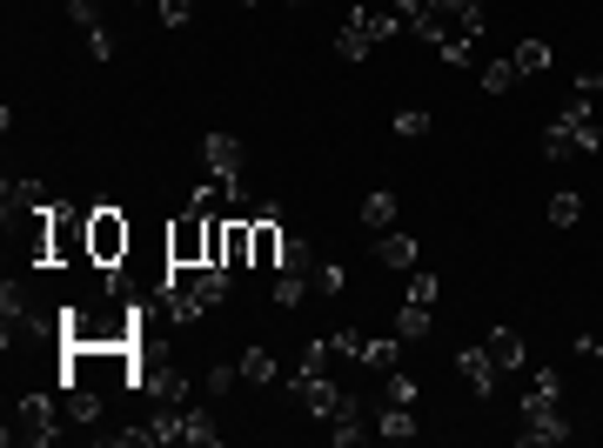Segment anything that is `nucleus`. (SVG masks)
Listing matches in <instances>:
<instances>
[{"label":"nucleus","instance_id":"nucleus-20","mask_svg":"<svg viewBox=\"0 0 603 448\" xmlns=\"http://www.w3.org/2000/svg\"><path fill=\"white\" fill-rule=\"evenodd\" d=\"M376 261H383V267H416V241L389 228V234H376Z\"/></svg>","mask_w":603,"mask_h":448},{"label":"nucleus","instance_id":"nucleus-9","mask_svg":"<svg viewBox=\"0 0 603 448\" xmlns=\"http://www.w3.org/2000/svg\"><path fill=\"white\" fill-rule=\"evenodd\" d=\"M8 441H21V448L54 441V395H21L8 415Z\"/></svg>","mask_w":603,"mask_h":448},{"label":"nucleus","instance_id":"nucleus-19","mask_svg":"<svg viewBox=\"0 0 603 448\" xmlns=\"http://www.w3.org/2000/svg\"><path fill=\"white\" fill-rule=\"evenodd\" d=\"M550 61H557V54H550V41H516V47H509V67L524 74V80H530V74H543Z\"/></svg>","mask_w":603,"mask_h":448},{"label":"nucleus","instance_id":"nucleus-4","mask_svg":"<svg viewBox=\"0 0 603 448\" xmlns=\"http://www.w3.org/2000/svg\"><path fill=\"white\" fill-rule=\"evenodd\" d=\"M596 147H603V128H596L590 101H570V108L543 128V154H550V161H577V154H596Z\"/></svg>","mask_w":603,"mask_h":448},{"label":"nucleus","instance_id":"nucleus-6","mask_svg":"<svg viewBox=\"0 0 603 448\" xmlns=\"http://www.w3.org/2000/svg\"><path fill=\"white\" fill-rule=\"evenodd\" d=\"M134 248V228L121 208H88V267H121Z\"/></svg>","mask_w":603,"mask_h":448},{"label":"nucleus","instance_id":"nucleus-22","mask_svg":"<svg viewBox=\"0 0 603 448\" xmlns=\"http://www.w3.org/2000/svg\"><path fill=\"white\" fill-rule=\"evenodd\" d=\"M309 288H322V295L335 302L342 288H349V267H335V261H315V267H309Z\"/></svg>","mask_w":603,"mask_h":448},{"label":"nucleus","instance_id":"nucleus-25","mask_svg":"<svg viewBox=\"0 0 603 448\" xmlns=\"http://www.w3.org/2000/svg\"><path fill=\"white\" fill-rule=\"evenodd\" d=\"M583 221V201L577 195H550V228H577Z\"/></svg>","mask_w":603,"mask_h":448},{"label":"nucleus","instance_id":"nucleus-7","mask_svg":"<svg viewBox=\"0 0 603 448\" xmlns=\"http://www.w3.org/2000/svg\"><path fill=\"white\" fill-rule=\"evenodd\" d=\"M67 261H88V215L54 208L47 215V267H67Z\"/></svg>","mask_w":603,"mask_h":448},{"label":"nucleus","instance_id":"nucleus-17","mask_svg":"<svg viewBox=\"0 0 603 448\" xmlns=\"http://www.w3.org/2000/svg\"><path fill=\"white\" fill-rule=\"evenodd\" d=\"M369 234H389V221H396V195L389 188H376V195H363V215H356Z\"/></svg>","mask_w":603,"mask_h":448},{"label":"nucleus","instance_id":"nucleus-29","mask_svg":"<svg viewBox=\"0 0 603 448\" xmlns=\"http://www.w3.org/2000/svg\"><path fill=\"white\" fill-rule=\"evenodd\" d=\"M577 101H590V108H603V74H577Z\"/></svg>","mask_w":603,"mask_h":448},{"label":"nucleus","instance_id":"nucleus-1","mask_svg":"<svg viewBox=\"0 0 603 448\" xmlns=\"http://www.w3.org/2000/svg\"><path fill=\"white\" fill-rule=\"evenodd\" d=\"M134 341H141V302H128L121 282L101 302L61 308V348H134Z\"/></svg>","mask_w":603,"mask_h":448},{"label":"nucleus","instance_id":"nucleus-36","mask_svg":"<svg viewBox=\"0 0 603 448\" xmlns=\"http://www.w3.org/2000/svg\"><path fill=\"white\" fill-rule=\"evenodd\" d=\"M148 8H161V0H148Z\"/></svg>","mask_w":603,"mask_h":448},{"label":"nucleus","instance_id":"nucleus-15","mask_svg":"<svg viewBox=\"0 0 603 448\" xmlns=\"http://www.w3.org/2000/svg\"><path fill=\"white\" fill-rule=\"evenodd\" d=\"M175 422H182V441H195V448H215L222 441V428H215L208 408H175Z\"/></svg>","mask_w":603,"mask_h":448},{"label":"nucleus","instance_id":"nucleus-21","mask_svg":"<svg viewBox=\"0 0 603 448\" xmlns=\"http://www.w3.org/2000/svg\"><path fill=\"white\" fill-rule=\"evenodd\" d=\"M516 441H530V448H537V441H570V422H563L557 408H550V415H530V428L516 435Z\"/></svg>","mask_w":603,"mask_h":448},{"label":"nucleus","instance_id":"nucleus-30","mask_svg":"<svg viewBox=\"0 0 603 448\" xmlns=\"http://www.w3.org/2000/svg\"><path fill=\"white\" fill-rule=\"evenodd\" d=\"M67 14H74V21H80V28H88V34H95V28H101V8H95V0H67Z\"/></svg>","mask_w":603,"mask_h":448},{"label":"nucleus","instance_id":"nucleus-18","mask_svg":"<svg viewBox=\"0 0 603 448\" xmlns=\"http://www.w3.org/2000/svg\"><path fill=\"white\" fill-rule=\"evenodd\" d=\"M376 428H383V441H409V435H422V428H416V408H402V402H383Z\"/></svg>","mask_w":603,"mask_h":448},{"label":"nucleus","instance_id":"nucleus-2","mask_svg":"<svg viewBox=\"0 0 603 448\" xmlns=\"http://www.w3.org/2000/svg\"><path fill=\"white\" fill-rule=\"evenodd\" d=\"M416 41L443 47V61H470L476 34H483V0H422V14L409 28Z\"/></svg>","mask_w":603,"mask_h":448},{"label":"nucleus","instance_id":"nucleus-5","mask_svg":"<svg viewBox=\"0 0 603 448\" xmlns=\"http://www.w3.org/2000/svg\"><path fill=\"white\" fill-rule=\"evenodd\" d=\"M437 302H443V275L416 267V275H409V295H402V308H396V335H402V341H422L429 328H437Z\"/></svg>","mask_w":603,"mask_h":448},{"label":"nucleus","instance_id":"nucleus-10","mask_svg":"<svg viewBox=\"0 0 603 448\" xmlns=\"http://www.w3.org/2000/svg\"><path fill=\"white\" fill-rule=\"evenodd\" d=\"M456 369H463V382H470V395H476V402H489V395H496V375H503V369L489 362V348H483V341L456 354Z\"/></svg>","mask_w":603,"mask_h":448},{"label":"nucleus","instance_id":"nucleus-16","mask_svg":"<svg viewBox=\"0 0 603 448\" xmlns=\"http://www.w3.org/2000/svg\"><path fill=\"white\" fill-rule=\"evenodd\" d=\"M241 382H248V389H276V382H282L276 354H269V348H248V354H241Z\"/></svg>","mask_w":603,"mask_h":448},{"label":"nucleus","instance_id":"nucleus-13","mask_svg":"<svg viewBox=\"0 0 603 448\" xmlns=\"http://www.w3.org/2000/svg\"><path fill=\"white\" fill-rule=\"evenodd\" d=\"M141 389H148L154 402H182V395H189V375H182L175 362H154V369H141Z\"/></svg>","mask_w":603,"mask_h":448},{"label":"nucleus","instance_id":"nucleus-8","mask_svg":"<svg viewBox=\"0 0 603 448\" xmlns=\"http://www.w3.org/2000/svg\"><path fill=\"white\" fill-rule=\"evenodd\" d=\"M168 261H175V267H202L208 261V215L202 208L168 221Z\"/></svg>","mask_w":603,"mask_h":448},{"label":"nucleus","instance_id":"nucleus-32","mask_svg":"<svg viewBox=\"0 0 603 448\" xmlns=\"http://www.w3.org/2000/svg\"><path fill=\"white\" fill-rule=\"evenodd\" d=\"M389 8H396V21H402V28H416V14H422V0H389Z\"/></svg>","mask_w":603,"mask_h":448},{"label":"nucleus","instance_id":"nucleus-11","mask_svg":"<svg viewBox=\"0 0 603 448\" xmlns=\"http://www.w3.org/2000/svg\"><path fill=\"white\" fill-rule=\"evenodd\" d=\"M483 348H489V362H496L503 375H509V369H524V354H530V348H524V335H516L509 321H496V328L483 335Z\"/></svg>","mask_w":603,"mask_h":448},{"label":"nucleus","instance_id":"nucleus-28","mask_svg":"<svg viewBox=\"0 0 603 448\" xmlns=\"http://www.w3.org/2000/svg\"><path fill=\"white\" fill-rule=\"evenodd\" d=\"M154 14H161L168 28H189V21H195V0H161V8H154Z\"/></svg>","mask_w":603,"mask_h":448},{"label":"nucleus","instance_id":"nucleus-14","mask_svg":"<svg viewBox=\"0 0 603 448\" xmlns=\"http://www.w3.org/2000/svg\"><path fill=\"white\" fill-rule=\"evenodd\" d=\"M557 395H563V382H557L550 369H537V375H530V389H524V422H530V415H550V408H557Z\"/></svg>","mask_w":603,"mask_h":448},{"label":"nucleus","instance_id":"nucleus-12","mask_svg":"<svg viewBox=\"0 0 603 448\" xmlns=\"http://www.w3.org/2000/svg\"><path fill=\"white\" fill-rule=\"evenodd\" d=\"M202 154H208V174H215V182H241V141H235V134H208Z\"/></svg>","mask_w":603,"mask_h":448},{"label":"nucleus","instance_id":"nucleus-34","mask_svg":"<svg viewBox=\"0 0 603 448\" xmlns=\"http://www.w3.org/2000/svg\"><path fill=\"white\" fill-rule=\"evenodd\" d=\"M289 8H309V0H289Z\"/></svg>","mask_w":603,"mask_h":448},{"label":"nucleus","instance_id":"nucleus-33","mask_svg":"<svg viewBox=\"0 0 603 448\" xmlns=\"http://www.w3.org/2000/svg\"><path fill=\"white\" fill-rule=\"evenodd\" d=\"M577 348H583V354H590V362H603V335H583V341H577Z\"/></svg>","mask_w":603,"mask_h":448},{"label":"nucleus","instance_id":"nucleus-31","mask_svg":"<svg viewBox=\"0 0 603 448\" xmlns=\"http://www.w3.org/2000/svg\"><path fill=\"white\" fill-rule=\"evenodd\" d=\"M235 382H241V369H215V375H208V395H228Z\"/></svg>","mask_w":603,"mask_h":448},{"label":"nucleus","instance_id":"nucleus-35","mask_svg":"<svg viewBox=\"0 0 603 448\" xmlns=\"http://www.w3.org/2000/svg\"><path fill=\"white\" fill-rule=\"evenodd\" d=\"M241 8H255V0H241Z\"/></svg>","mask_w":603,"mask_h":448},{"label":"nucleus","instance_id":"nucleus-3","mask_svg":"<svg viewBox=\"0 0 603 448\" xmlns=\"http://www.w3.org/2000/svg\"><path fill=\"white\" fill-rule=\"evenodd\" d=\"M402 34V21H396V8H376V0H356L349 8V21L335 28V54L342 61H369L383 41H396Z\"/></svg>","mask_w":603,"mask_h":448},{"label":"nucleus","instance_id":"nucleus-26","mask_svg":"<svg viewBox=\"0 0 603 448\" xmlns=\"http://www.w3.org/2000/svg\"><path fill=\"white\" fill-rule=\"evenodd\" d=\"M309 295V275H276V308H295Z\"/></svg>","mask_w":603,"mask_h":448},{"label":"nucleus","instance_id":"nucleus-27","mask_svg":"<svg viewBox=\"0 0 603 448\" xmlns=\"http://www.w3.org/2000/svg\"><path fill=\"white\" fill-rule=\"evenodd\" d=\"M396 134H402V141H422V134H429V114H422V108H402V114H396Z\"/></svg>","mask_w":603,"mask_h":448},{"label":"nucleus","instance_id":"nucleus-24","mask_svg":"<svg viewBox=\"0 0 603 448\" xmlns=\"http://www.w3.org/2000/svg\"><path fill=\"white\" fill-rule=\"evenodd\" d=\"M309 267H315L309 241H282V267H276V275H309Z\"/></svg>","mask_w":603,"mask_h":448},{"label":"nucleus","instance_id":"nucleus-23","mask_svg":"<svg viewBox=\"0 0 603 448\" xmlns=\"http://www.w3.org/2000/svg\"><path fill=\"white\" fill-rule=\"evenodd\" d=\"M516 80H524V74H516V67H509V54H503V61H489V67H483V95H509Z\"/></svg>","mask_w":603,"mask_h":448}]
</instances>
